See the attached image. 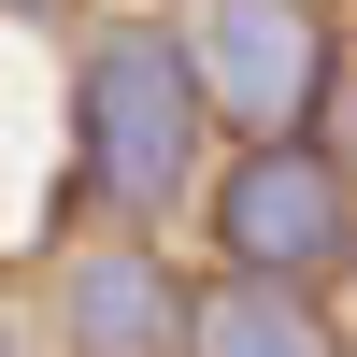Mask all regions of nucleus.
Wrapping results in <instances>:
<instances>
[{
	"label": "nucleus",
	"instance_id": "1",
	"mask_svg": "<svg viewBox=\"0 0 357 357\" xmlns=\"http://www.w3.org/2000/svg\"><path fill=\"white\" fill-rule=\"evenodd\" d=\"M200 129H215V100H200V57H186V29H158V15H114L100 43L72 57V143H86V215H114V229H158L172 200L200 186Z\"/></svg>",
	"mask_w": 357,
	"mask_h": 357
},
{
	"label": "nucleus",
	"instance_id": "2",
	"mask_svg": "<svg viewBox=\"0 0 357 357\" xmlns=\"http://www.w3.org/2000/svg\"><path fill=\"white\" fill-rule=\"evenodd\" d=\"M200 215H215V257H229V272H272V286H329V272H357V158H343L329 129L215 158Z\"/></svg>",
	"mask_w": 357,
	"mask_h": 357
},
{
	"label": "nucleus",
	"instance_id": "3",
	"mask_svg": "<svg viewBox=\"0 0 357 357\" xmlns=\"http://www.w3.org/2000/svg\"><path fill=\"white\" fill-rule=\"evenodd\" d=\"M172 29H186V57H200L215 129H243V143L329 129V100H343V29H329V0H186Z\"/></svg>",
	"mask_w": 357,
	"mask_h": 357
},
{
	"label": "nucleus",
	"instance_id": "4",
	"mask_svg": "<svg viewBox=\"0 0 357 357\" xmlns=\"http://www.w3.org/2000/svg\"><path fill=\"white\" fill-rule=\"evenodd\" d=\"M186 301L200 286H172V257L114 229V243L57 257V357H186Z\"/></svg>",
	"mask_w": 357,
	"mask_h": 357
},
{
	"label": "nucleus",
	"instance_id": "5",
	"mask_svg": "<svg viewBox=\"0 0 357 357\" xmlns=\"http://www.w3.org/2000/svg\"><path fill=\"white\" fill-rule=\"evenodd\" d=\"M186 357H357L329 286H272V272H215L186 301Z\"/></svg>",
	"mask_w": 357,
	"mask_h": 357
},
{
	"label": "nucleus",
	"instance_id": "6",
	"mask_svg": "<svg viewBox=\"0 0 357 357\" xmlns=\"http://www.w3.org/2000/svg\"><path fill=\"white\" fill-rule=\"evenodd\" d=\"M15 15H57V0H15Z\"/></svg>",
	"mask_w": 357,
	"mask_h": 357
}]
</instances>
